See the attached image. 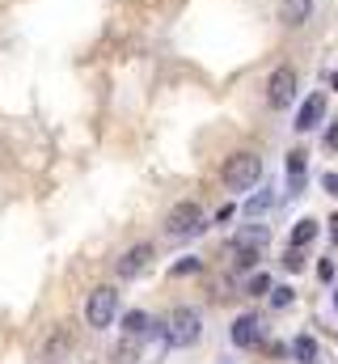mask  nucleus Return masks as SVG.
Masks as SVG:
<instances>
[{
	"mask_svg": "<svg viewBox=\"0 0 338 364\" xmlns=\"http://www.w3.org/2000/svg\"><path fill=\"white\" fill-rule=\"evenodd\" d=\"M334 90H338V73H334Z\"/></svg>",
	"mask_w": 338,
	"mask_h": 364,
	"instance_id": "obj_28",
	"label": "nucleus"
},
{
	"mask_svg": "<svg viewBox=\"0 0 338 364\" xmlns=\"http://www.w3.org/2000/svg\"><path fill=\"white\" fill-rule=\"evenodd\" d=\"M334 309H338V288H334Z\"/></svg>",
	"mask_w": 338,
	"mask_h": 364,
	"instance_id": "obj_27",
	"label": "nucleus"
},
{
	"mask_svg": "<svg viewBox=\"0 0 338 364\" xmlns=\"http://www.w3.org/2000/svg\"><path fill=\"white\" fill-rule=\"evenodd\" d=\"M203 225H207L203 208H199L195 199H182V203H173V208H169V216H165V237H173V242L199 237V233H203Z\"/></svg>",
	"mask_w": 338,
	"mask_h": 364,
	"instance_id": "obj_3",
	"label": "nucleus"
},
{
	"mask_svg": "<svg viewBox=\"0 0 338 364\" xmlns=\"http://www.w3.org/2000/svg\"><path fill=\"white\" fill-rule=\"evenodd\" d=\"M322 144H326V153H338V123H330V127H326Z\"/></svg>",
	"mask_w": 338,
	"mask_h": 364,
	"instance_id": "obj_23",
	"label": "nucleus"
},
{
	"mask_svg": "<svg viewBox=\"0 0 338 364\" xmlns=\"http://www.w3.org/2000/svg\"><path fill=\"white\" fill-rule=\"evenodd\" d=\"M148 263H153V242H140L114 263V272H119V279H136L140 272H148Z\"/></svg>",
	"mask_w": 338,
	"mask_h": 364,
	"instance_id": "obj_6",
	"label": "nucleus"
},
{
	"mask_svg": "<svg viewBox=\"0 0 338 364\" xmlns=\"http://www.w3.org/2000/svg\"><path fill=\"white\" fill-rule=\"evenodd\" d=\"M199 335H203V318L190 305H178L165 318V326H161L165 348H190V343H199Z\"/></svg>",
	"mask_w": 338,
	"mask_h": 364,
	"instance_id": "obj_2",
	"label": "nucleus"
},
{
	"mask_svg": "<svg viewBox=\"0 0 338 364\" xmlns=\"http://www.w3.org/2000/svg\"><path fill=\"white\" fill-rule=\"evenodd\" d=\"M292 102H296V68L292 64H279L266 77V106L271 110H288Z\"/></svg>",
	"mask_w": 338,
	"mask_h": 364,
	"instance_id": "obj_5",
	"label": "nucleus"
},
{
	"mask_svg": "<svg viewBox=\"0 0 338 364\" xmlns=\"http://www.w3.org/2000/svg\"><path fill=\"white\" fill-rule=\"evenodd\" d=\"M271 203H275V191H271V186H262L258 195H250V199H246V216H262Z\"/></svg>",
	"mask_w": 338,
	"mask_h": 364,
	"instance_id": "obj_16",
	"label": "nucleus"
},
{
	"mask_svg": "<svg viewBox=\"0 0 338 364\" xmlns=\"http://www.w3.org/2000/svg\"><path fill=\"white\" fill-rule=\"evenodd\" d=\"M144 343H148V339H131V335H123V343L110 352V360H114V364H136V360H144Z\"/></svg>",
	"mask_w": 338,
	"mask_h": 364,
	"instance_id": "obj_12",
	"label": "nucleus"
},
{
	"mask_svg": "<svg viewBox=\"0 0 338 364\" xmlns=\"http://www.w3.org/2000/svg\"><path fill=\"white\" fill-rule=\"evenodd\" d=\"M114 318H119V292H114L110 284L93 288V292H89V301H84V322H89L93 331H110V326H114Z\"/></svg>",
	"mask_w": 338,
	"mask_h": 364,
	"instance_id": "obj_4",
	"label": "nucleus"
},
{
	"mask_svg": "<svg viewBox=\"0 0 338 364\" xmlns=\"http://www.w3.org/2000/svg\"><path fill=\"white\" fill-rule=\"evenodd\" d=\"M224 255L233 259V267H237V272H254V267H258V259H262V250H258V246H246V242H237V237L229 242V250H224Z\"/></svg>",
	"mask_w": 338,
	"mask_h": 364,
	"instance_id": "obj_11",
	"label": "nucleus"
},
{
	"mask_svg": "<svg viewBox=\"0 0 338 364\" xmlns=\"http://www.w3.org/2000/svg\"><path fill=\"white\" fill-rule=\"evenodd\" d=\"M330 237H334V246H338V216H330Z\"/></svg>",
	"mask_w": 338,
	"mask_h": 364,
	"instance_id": "obj_26",
	"label": "nucleus"
},
{
	"mask_svg": "<svg viewBox=\"0 0 338 364\" xmlns=\"http://www.w3.org/2000/svg\"><path fill=\"white\" fill-rule=\"evenodd\" d=\"M68 348H72V335H68V331H55V335H51V343H43V360L55 364Z\"/></svg>",
	"mask_w": 338,
	"mask_h": 364,
	"instance_id": "obj_15",
	"label": "nucleus"
},
{
	"mask_svg": "<svg viewBox=\"0 0 338 364\" xmlns=\"http://www.w3.org/2000/svg\"><path fill=\"white\" fill-rule=\"evenodd\" d=\"M322 119H326V93L313 90L309 97H305V102H300V110H296V132L305 136V132H313Z\"/></svg>",
	"mask_w": 338,
	"mask_h": 364,
	"instance_id": "obj_8",
	"label": "nucleus"
},
{
	"mask_svg": "<svg viewBox=\"0 0 338 364\" xmlns=\"http://www.w3.org/2000/svg\"><path fill=\"white\" fill-rule=\"evenodd\" d=\"M233 343H237V348H258V343H262V322H258V314H241V318L233 322Z\"/></svg>",
	"mask_w": 338,
	"mask_h": 364,
	"instance_id": "obj_10",
	"label": "nucleus"
},
{
	"mask_svg": "<svg viewBox=\"0 0 338 364\" xmlns=\"http://www.w3.org/2000/svg\"><path fill=\"white\" fill-rule=\"evenodd\" d=\"M292 356H296V364H317V339L313 335H296L292 339Z\"/></svg>",
	"mask_w": 338,
	"mask_h": 364,
	"instance_id": "obj_14",
	"label": "nucleus"
},
{
	"mask_svg": "<svg viewBox=\"0 0 338 364\" xmlns=\"http://www.w3.org/2000/svg\"><path fill=\"white\" fill-rule=\"evenodd\" d=\"M195 272H203L199 259H182V263H173V275H195Z\"/></svg>",
	"mask_w": 338,
	"mask_h": 364,
	"instance_id": "obj_21",
	"label": "nucleus"
},
{
	"mask_svg": "<svg viewBox=\"0 0 338 364\" xmlns=\"http://www.w3.org/2000/svg\"><path fill=\"white\" fill-rule=\"evenodd\" d=\"M317 233H322V225H317L313 216H305V220H296V229H292V246H296V250H305V246H313V242H317Z\"/></svg>",
	"mask_w": 338,
	"mask_h": 364,
	"instance_id": "obj_13",
	"label": "nucleus"
},
{
	"mask_svg": "<svg viewBox=\"0 0 338 364\" xmlns=\"http://www.w3.org/2000/svg\"><path fill=\"white\" fill-rule=\"evenodd\" d=\"M317 275H322V279H334V263H330V259H322V263H317Z\"/></svg>",
	"mask_w": 338,
	"mask_h": 364,
	"instance_id": "obj_25",
	"label": "nucleus"
},
{
	"mask_svg": "<svg viewBox=\"0 0 338 364\" xmlns=\"http://www.w3.org/2000/svg\"><path fill=\"white\" fill-rule=\"evenodd\" d=\"M271 288H275V284H271V275H262V272H254L250 284H246V292H250V296H271Z\"/></svg>",
	"mask_w": 338,
	"mask_h": 364,
	"instance_id": "obj_19",
	"label": "nucleus"
},
{
	"mask_svg": "<svg viewBox=\"0 0 338 364\" xmlns=\"http://www.w3.org/2000/svg\"><path fill=\"white\" fill-rule=\"evenodd\" d=\"M292 292H296V288H288V284H275V288H271V305H275V309H288V305L296 301Z\"/></svg>",
	"mask_w": 338,
	"mask_h": 364,
	"instance_id": "obj_20",
	"label": "nucleus"
},
{
	"mask_svg": "<svg viewBox=\"0 0 338 364\" xmlns=\"http://www.w3.org/2000/svg\"><path fill=\"white\" fill-rule=\"evenodd\" d=\"M237 242H246V246H258V250H266V229H262V225H246V229L237 233Z\"/></svg>",
	"mask_w": 338,
	"mask_h": 364,
	"instance_id": "obj_18",
	"label": "nucleus"
},
{
	"mask_svg": "<svg viewBox=\"0 0 338 364\" xmlns=\"http://www.w3.org/2000/svg\"><path fill=\"white\" fill-rule=\"evenodd\" d=\"M283 267H288V272H300V267H305V255H300V250L292 246V250L283 255Z\"/></svg>",
	"mask_w": 338,
	"mask_h": 364,
	"instance_id": "obj_22",
	"label": "nucleus"
},
{
	"mask_svg": "<svg viewBox=\"0 0 338 364\" xmlns=\"http://www.w3.org/2000/svg\"><path fill=\"white\" fill-rule=\"evenodd\" d=\"M123 335H131V339H157V335H161V326H157V318H153V314L131 309V314H123Z\"/></svg>",
	"mask_w": 338,
	"mask_h": 364,
	"instance_id": "obj_9",
	"label": "nucleus"
},
{
	"mask_svg": "<svg viewBox=\"0 0 338 364\" xmlns=\"http://www.w3.org/2000/svg\"><path fill=\"white\" fill-rule=\"evenodd\" d=\"M288 178H292V191H300V182H305V153L300 149L288 153Z\"/></svg>",
	"mask_w": 338,
	"mask_h": 364,
	"instance_id": "obj_17",
	"label": "nucleus"
},
{
	"mask_svg": "<svg viewBox=\"0 0 338 364\" xmlns=\"http://www.w3.org/2000/svg\"><path fill=\"white\" fill-rule=\"evenodd\" d=\"M313 9H317V0H279V26L300 30V26L313 21Z\"/></svg>",
	"mask_w": 338,
	"mask_h": 364,
	"instance_id": "obj_7",
	"label": "nucleus"
},
{
	"mask_svg": "<svg viewBox=\"0 0 338 364\" xmlns=\"http://www.w3.org/2000/svg\"><path fill=\"white\" fill-rule=\"evenodd\" d=\"M262 178V157L254 153V149H241V153H233V157H224V166H220V182L233 191V195H246L254 191Z\"/></svg>",
	"mask_w": 338,
	"mask_h": 364,
	"instance_id": "obj_1",
	"label": "nucleus"
},
{
	"mask_svg": "<svg viewBox=\"0 0 338 364\" xmlns=\"http://www.w3.org/2000/svg\"><path fill=\"white\" fill-rule=\"evenodd\" d=\"M322 186H326V195H334L338 199V174L330 170V174H322Z\"/></svg>",
	"mask_w": 338,
	"mask_h": 364,
	"instance_id": "obj_24",
	"label": "nucleus"
}]
</instances>
